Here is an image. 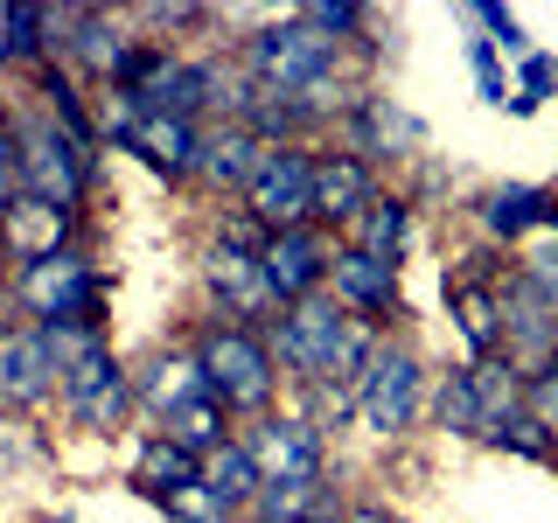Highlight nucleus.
Instances as JSON below:
<instances>
[{
  "mask_svg": "<svg viewBox=\"0 0 558 523\" xmlns=\"http://www.w3.org/2000/svg\"><path fill=\"white\" fill-rule=\"evenodd\" d=\"M342 63H349V49L328 42V35L314 28V22H301V14H272V22H258L252 35H244V49H238L244 84L293 98L314 126L342 119L349 98H356V92L342 98Z\"/></svg>",
  "mask_w": 558,
  "mask_h": 523,
  "instance_id": "nucleus-1",
  "label": "nucleus"
},
{
  "mask_svg": "<svg viewBox=\"0 0 558 523\" xmlns=\"http://www.w3.org/2000/svg\"><path fill=\"white\" fill-rule=\"evenodd\" d=\"M384 328L377 321H356L349 307H336V293H307V301L279 307L266 321V349L279 363V377L301 384V391H322V384H356L363 363L377 356Z\"/></svg>",
  "mask_w": 558,
  "mask_h": 523,
  "instance_id": "nucleus-2",
  "label": "nucleus"
},
{
  "mask_svg": "<svg viewBox=\"0 0 558 523\" xmlns=\"http://www.w3.org/2000/svg\"><path fill=\"white\" fill-rule=\"evenodd\" d=\"M0 307H14L28 328H84V336H105V321H112V272L84 244H70L57 258L14 266Z\"/></svg>",
  "mask_w": 558,
  "mask_h": 523,
  "instance_id": "nucleus-3",
  "label": "nucleus"
},
{
  "mask_svg": "<svg viewBox=\"0 0 558 523\" xmlns=\"http://www.w3.org/2000/svg\"><path fill=\"white\" fill-rule=\"evenodd\" d=\"M196 363H203V384L231 418H266L279 412V363L266 349V328H238L223 314H209L196 328Z\"/></svg>",
  "mask_w": 558,
  "mask_h": 523,
  "instance_id": "nucleus-4",
  "label": "nucleus"
},
{
  "mask_svg": "<svg viewBox=\"0 0 558 523\" xmlns=\"http://www.w3.org/2000/svg\"><path fill=\"white\" fill-rule=\"evenodd\" d=\"M8 119H14V147H22V196L84 209V196H92V182H98V147L70 139L43 105L8 112Z\"/></svg>",
  "mask_w": 558,
  "mask_h": 523,
  "instance_id": "nucleus-5",
  "label": "nucleus"
},
{
  "mask_svg": "<svg viewBox=\"0 0 558 523\" xmlns=\"http://www.w3.org/2000/svg\"><path fill=\"white\" fill-rule=\"evenodd\" d=\"M57 405H63V418L77 433H119L126 418L140 412V398H133V363L112 349V336L105 342H84L77 356L63 363V384H57Z\"/></svg>",
  "mask_w": 558,
  "mask_h": 523,
  "instance_id": "nucleus-6",
  "label": "nucleus"
},
{
  "mask_svg": "<svg viewBox=\"0 0 558 523\" xmlns=\"http://www.w3.org/2000/svg\"><path fill=\"white\" fill-rule=\"evenodd\" d=\"M418 412H426V363H418V349L405 336H384L356 377V418L371 440H405Z\"/></svg>",
  "mask_w": 558,
  "mask_h": 523,
  "instance_id": "nucleus-7",
  "label": "nucleus"
},
{
  "mask_svg": "<svg viewBox=\"0 0 558 523\" xmlns=\"http://www.w3.org/2000/svg\"><path fill=\"white\" fill-rule=\"evenodd\" d=\"M244 217L258 223V231H301L314 223V139H287V147H266V161H258L252 188H244Z\"/></svg>",
  "mask_w": 558,
  "mask_h": 523,
  "instance_id": "nucleus-8",
  "label": "nucleus"
},
{
  "mask_svg": "<svg viewBox=\"0 0 558 523\" xmlns=\"http://www.w3.org/2000/svg\"><path fill=\"white\" fill-rule=\"evenodd\" d=\"M140 42H147V35H126V22H119L112 8H57V63L77 84H92V92L126 77Z\"/></svg>",
  "mask_w": 558,
  "mask_h": 523,
  "instance_id": "nucleus-9",
  "label": "nucleus"
},
{
  "mask_svg": "<svg viewBox=\"0 0 558 523\" xmlns=\"http://www.w3.org/2000/svg\"><path fill=\"white\" fill-rule=\"evenodd\" d=\"M266 482H328V433L307 412H266L238 433Z\"/></svg>",
  "mask_w": 558,
  "mask_h": 523,
  "instance_id": "nucleus-10",
  "label": "nucleus"
},
{
  "mask_svg": "<svg viewBox=\"0 0 558 523\" xmlns=\"http://www.w3.org/2000/svg\"><path fill=\"white\" fill-rule=\"evenodd\" d=\"M384 196L377 168L363 161V154L349 147H314V231L328 238H349L356 231V217Z\"/></svg>",
  "mask_w": 558,
  "mask_h": 523,
  "instance_id": "nucleus-11",
  "label": "nucleus"
},
{
  "mask_svg": "<svg viewBox=\"0 0 558 523\" xmlns=\"http://www.w3.org/2000/svg\"><path fill=\"white\" fill-rule=\"evenodd\" d=\"M203 293H209V307H217L223 321H238V328L279 314L272 293H266V272H258V252H244V244L217 238V231L203 244Z\"/></svg>",
  "mask_w": 558,
  "mask_h": 523,
  "instance_id": "nucleus-12",
  "label": "nucleus"
},
{
  "mask_svg": "<svg viewBox=\"0 0 558 523\" xmlns=\"http://www.w3.org/2000/svg\"><path fill=\"white\" fill-rule=\"evenodd\" d=\"M63 384V363L43 328L8 321L0 328V412H43Z\"/></svg>",
  "mask_w": 558,
  "mask_h": 523,
  "instance_id": "nucleus-13",
  "label": "nucleus"
},
{
  "mask_svg": "<svg viewBox=\"0 0 558 523\" xmlns=\"http://www.w3.org/2000/svg\"><path fill=\"white\" fill-rule=\"evenodd\" d=\"M336 244H342V238L314 231V223H301V231H272L266 252H258V272H266L272 307H293V301H307V293H322Z\"/></svg>",
  "mask_w": 558,
  "mask_h": 523,
  "instance_id": "nucleus-14",
  "label": "nucleus"
},
{
  "mask_svg": "<svg viewBox=\"0 0 558 523\" xmlns=\"http://www.w3.org/2000/svg\"><path fill=\"white\" fill-rule=\"evenodd\" d=\"M328 293H336V307H349L356 321H377V328L405 314L398 266H391V258L356 252V244H336V258H328Z\"/></svg>",
  "mask_w": 558,
  "mask_h": 523,
  "instance_id": "nucleus-15",
  "label": "nucleus"
},
{
  "mask_svg": "<svg viewBox=\"0 0 558 523\" xmlns=\"http://www.w3.org/2000/svg\"><path fill=\"white\" fill-rule=\"evenodd\" d=\"M342 133H349V154H363V161H384V154H418L426 147V119H412L398 98H384V92H356L349 98V112H342Z\"/></svg>",
  "mask_w": 558,
  "mask_h": 523,
  "instance_id": "nucleus-16",
  "label": "nucleus"
},
{
  "mask_svg": "<svg viewBox=\"0 0 558 523\" xmlns=\"http://www.w3.org/2000/svg\"><path fill=\"white\" fill-rule=\"evenodd\" d=\"M84 238V209H63V203H43V196H22L0 217V244H8L14 266H35V258H57Z\"/></svg>",
  "mask_w": 558,
  "mask_h": 523,
  "instance_id": "nucleus-17",
  "label": "nucleus"
},
{
  "mask_svg": "<svg viewBox=\"0 0 558 523\" xmlns=\"http://www.w3.org/2000/svg\"><path fill=\"white\" fill-rule=\"evenodd\" d=\"M133 398H140V412H154V418H168V412H182L189 398H209V384H203V363H196V342H161V349H147V356L133 363Z\"/></svg>",
  "mask_w": 558,
  "mask_h": 523,
  "instance_id": "nucleus-18",
  "label": "nucleus"
},
{
  "mask_svg": "<svg viewBox=\"0 0 558 523\" xmlns=\"http://www.w3.org/2000/svg\"><path fill=\"white\" fill-rule=\"evenodd\" d=\"M140 168H154L161 182H196V161H203V126L196 119H168V112H147L140 126L119 139Z\"/></svg>",
  "mask_w": 558,
  "mask_h": 523,
  "instance_id": "nucleus-19",
  "label": "nucleus"
},
{
  "mask_svg": "<svg viewBox=\"0 0 558 523\" xmlns=\"http://www.w3.org/2000/svg\"><path fill=\"white\" fill-rule=\"evenodd\" d=\"M258 161H266V139H252L238 119L203 126V161H196V182L203 188H217V196H244L252 174H258Z\"/></svg>",
  "mask_w": 558,
  "mask_h": 523,
  "instance_id": "nucleus-20",
  "label": "nucleus"
},
{
  "mask_svg": "<svg viewBox=\"0 0 558 523\" xmlns=\"http://www.w3.org/2000/svg\"><path fill=\"white\" fill-rule=\"evenodd\" d=\"M447 314L461 321V342H468L475 363L502 356V307H496V279L488 272H453L447 279Z\"/></svg>",
  "mask_w": 558,
  "mask_h": 523,
  "instance_id": "nucleus-21",
  "label": "nucleus"
},
{
  "mask_svg": "<svg viewBox=\"0 0 558 523\" xmlns=\"http://www.w3.org/2000/svg\"><path fill=\"white\" fill-rule=\"evenodd\" d=\"M551 223H558V196L537 188V182H502V188L482 196V231L496 244H517L531 231H551Z\"/></svg>",
  "mask_w": 558,
  "mask_h": 523,
  "instance_id": "nucleus-22",
  "label": "nucleus"
},
{
  "mask_svg": "<svg viewBox=\"0 0 558 523\" xmlns=\"http://www.w3.org/2000/svg\"><path fill=\"white\" fill-rule=\"evenodd\" d=\"M189 482H203V461L189 447H174L168 433H147L140 440V453H133V467H126V488H140V496L161 510L168 496H182Z\"/></svg>",
  "mask_w": 558,
  "mask_h": 523,
  "instance_id": "nucleus-23",
  "label": "nucleus"
},
{
  "mask_svg": "<svg viewBox=\"0 0 558 523\" xmlns=\"http://www.w3.org/2000/svg\"><path fill=\"white\" fill-rule=\"evenodd\" d=\"M0 63L8 70L57 63V8H43V0H8V8H0Z\"/></svg>",
  "mask_w": 558,
  "mask_h": 523,
  "instance_id": "nucleus-24",
  "label": "nucleus"
},
{
  "mask_svg": "<svg viewBox=\"0 0 558 523\" xmlns=\"http://www.w3.org/2000/svg\"><path fill=\"white\" fill-rule=\"evenodd\" d=\"M342 244H356V252H371V258H405V244H412V203L405 196H377L371 209L356 217V231H349Z\"/></svg>",
  "mask_w": 558,
  "mask_h": 523,
  "instance_id": "nucleus-25",
  "label": "nucleus"
},
{
  "mask_svg": "<svg viewBox=\"0 0 558 523\" xmlns=\"http://www.w3.org/2000/svg\"><path fill=\"white\" fill-rule=\"evenodd\" d=\"M161 433H168L174 447H189L196 461H209V453H217L223 440H238V418L223 412L217 398H189L182 412H168V418H161Z\"/></svg>",
  "mask_w": 558,
  "mask_h": 523,
  "instance_id": "nucleus-26",
  "label": "nucleus"
},
{
  "mask_svg": "<svg viewBox=\"0 0 558 523\" xmlns=\"http://www.w3.org/2000/svg\"><path fill=\"white\" fill-rule=\"evenodd\" d=\"M433 418H440V433H468V440H482L488 433V412H482V391H475V370H447L440 391H433Z\"/></svg>",
  "mask_w": 558,
  "mask_h": 523,
  "instance_id": "nucleus-27",
  "label": "nucleus"
},
{
  "mask_svg": "<svg viewBox=\"0 0 558 523\" xmlns=\"http://www.w3.org/2000/svg\"><path fill=\"white\" fill-rule=\"evenodd\" d=\"M203 482L217 488L223 502H238V510H252L258 488H266V475H258V461L244 453V440H223L217 453H209V461H203Z\"/></svg>",
  "mask_w": 558,
  "mask_h": 523,
  "instance_id": "nucleus-28",
  "label": "nucleus"
},
{
  "mask_svg": "<svg viewBox=\"0 0 558 523\" xmlns=\"http://www.w3.org/2000/svg\"><path fill=\"white\" fill-rule=\"evenodd\" d=\"M488 447H502V453H517V461H545V467H558V440L545 426H537L531 412H510V418H496V426L482 433Z\"/></svg>",
  "mask_w": 558,
  "mask_h": 523,
  "instance_id": "nucleus-29",
  "label": "nucleus"
},
{
  "mask_svg": "<svg viewBox=\"0 0 558 523\" xmlns=\"http://www.w3.org/2000/svg\"><path fill=\"white\" fill-rule=\"evenodd\" d=\"M293 14H301V22H314L328 42H342V49H371V42H363V28H371L377 14L356 8V0H307V8H293Z\"/></svg>",
  "mask_w": 558,
  "mask_h": 523,
  "instance_id": "nucleus-30",
  "label": "nucleus"
},
{
  "mask_svg": "<svg viewBox=\"0 0 558 523\" xmlns=\"http://www.w3.org/2000/svg\"><path fill=\"white\" fill-rule=\"evenodd\" d=\"M551 92H558V57H551V49H531V57H523V70H517V84H510V105H502V112H510V119H531Z\"/></svg>",
  "mask_w": 558,
  "mask_h": 523,
  "instance_id": "nucleus-31",
  "label": "nucleus"
},
{
  "mask_svg": "<svg viewBox=\"0 0 558 523\" xmlns=\"http://www.w3.org/2000/svg\"><path fill=\"white\" fill-rule=\"evenodd\" d=\"M161 516H168V523H244V510H238V502H223L209 482H189L182 496H168Z\"/></svg>",
  "mask_w": 558,
  "mask_h": 523,
  "instance_id": "nucleus-32",
  "label": "nucleus"
},
{
  "mask_svg": "<svg viewBox=\"0 0 558 523\" xmlns=\"http://www.w3.org/2000/svg\"><path fill=\"white\" fill-rule=\"evenodd\" d=\"M468 14H475L482 42H496V57H531V35H523V22L502 8V0H475Z\"/></svg>",
  "mask_w": 558,
  "mask_h": 523,
  "instance_id": "nucleus-33",
  "label": "nucleus"
},
{
  "mask_svg": "<svg viewBox=\"0 0 558 523\" xmlns=\"http://www.w3.org/2000/svg\"><path fill=\"white\" fill-rule=\"evenodd\" d=\"M523 412H531L537 426H545L551 440H558V356L545 363V370H531V377H523Z\"/></svg>",
  "mask_w": 558,
  "mask_h": 523,
  "instance_id": "nucleus-34",
  "label": "nucleus"
},
{
  "mask_svg": "<svg viewBox=\"0 0 558 523\" xmlns=\"http://www.w3.org/2000/svg\"><path fill=\"white\" fill-rule=\"evenodd\" d=\"M468 70H475V84H482V98L488 105H510V77H502V57H496V42H468Z\"/></svg>",
  "mask_w": 558,
  "mask_h": 523,
  "instance_id": "nucleus-35",
  "label": "nucleus"
},
{
  "mask_svg": "<svg viewBox=\"0 0 558 523\" xmlns=\"http://www.w3.org/2000/svg\"><path fill=\"white\" fill-rule=\"evenodd\" d=\"M22 203V147H14V119L0 112V217Z\"/></svg>",
  "mask_w": 558,
  "mask_h": 523,
  "instance_id": "nucleus-36",
  "label": "nucleus"
},
{
  "mask_svg": "<svg viewBox=\"0 0 558 523\" xmlns=\"http://www.w3.org/2000/svg\"><path fill=\"white\" fill-rule=\"evenodd\" d=\"M342 523H398L384 502H342Z\"/></svg>",
  "mask_w": 558,
  "mask_h": 523,
  "instance_id": "nucleus-37",
  "label": "nucleus"
},
{
  "mask_svg": "<svg viewBox=\"0 0 558 523\" xmlns=\"http://www.w3.org/2000/svg\"><path fill=\"white\" fill-rule=\"evenodd\" d=\"M43 523H77V516H63V510H57V516H43Z\"/></svg>",
  "mask_w": 558,
  "mask_h": 523,
  "instance_id": "nucleus-38",
  "label": "nucleus"
}]
</instances>
